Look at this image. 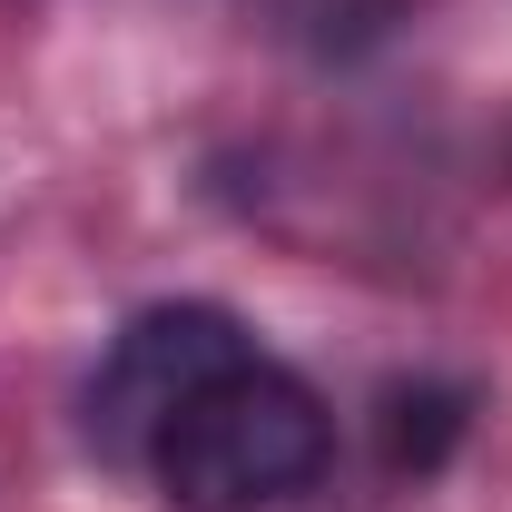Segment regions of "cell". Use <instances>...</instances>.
<instances>
[{"instance_id": "cell-1", "label": "cell", "mask_w": 512, "mask_h": 512, "mask_svg": "<svg viewBox=\"0 0 512 512\" xmlns=\"http://www.w3.org/2000/svg\"><path fill=\"white\" fill-rule=\"evenodd\" d=\"M335 463V414L296 365L276 355H237L227 375L188 394V414L158 434L148 483L178 512H276L316 493Z\"/></svg>"}, {"instance_id": "cell-2", "label": "cell", "mask_w": 512, "mask_h": 512, "mask_svg": "<svg viewBox=\"0 0 512 512\" xmlns=\"http://www.w3.org/2000/svg\"><path fill=\"white\" fill-rule=\"evenodd\" d=\"M237 355H256V335L227 316V306H207V296L138 306V316L109 335L89 394H79V434H89V453H99L109 473H148V453H158V434L188 414V394L207 375H227Z\"/></svg>"}, {"instance_id": "cell-3", "label": "cell", "mask_w": 512, "mask_h": 512, "mask_svg": "<svg viewBox=\"0 0 512 512\" xmlns=\"http://www.w3.org/2000/svg\"><path fill=\"white\" fill-rule=\"evenodd\" d=\"M463 424H473V394H463V384H434V375L384 384V404H375L384 473H434V463L463 444Z\"/></svg>"}]
</instances>
